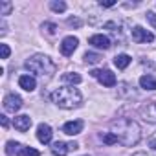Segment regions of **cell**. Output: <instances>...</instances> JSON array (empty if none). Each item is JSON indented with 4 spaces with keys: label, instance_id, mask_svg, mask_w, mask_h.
Masks as SVG:
<instances>
[{
    "label": "cell",
    "instance_id": "11",
    "mask_svg": "<svg viewBox=\"0 0 156 156\" xmlns=\"http://www.w3.org/2000/svg\"><path fill=\"white\" fill-rule=\"evenodd\" d=\"M88 44H92L94 48H99V50H108L110 48V39L103 33H96L88 39Z\"/></svg>",
    "mask_w": 156,
    "mask_h": 156
},
{
    "label": "cell",
    "instance_id": "20",
    "mask_svg": "<svg viewBox=\"0 0 156 156\" xmlns=\"http://www.w3.org/2000/svg\"><path fill=\"white\" fill-rule=\"evenodd\" d=\"M11 9H13V4L9 2V0H0V15H2V17L9 15Z\"/></svg>",
    "mask_w": 156,
    "mask_h": 156
},
{
    "label": "cell",
    "instance_id": "12",
    "mask_svg": "<svg viewBox=\"0 0 156 156\" xmlns=\"http://www.w3.org/2000/svg\"><path fill=\"white\" fill-rule=\"evenodd\" d=\"M19 87L24 88L26 92H33V90L37 88V81H35V77H33V75H30V73H22V75L19 77Z\"/></svg>",
    "mask_w": 156,
    "mask_h": 156
},
{
    "label": "cell",
    "instance_id": "21",
    "mask_svg": "<svg viewBox=\"0 0 156 156\" xmlns=\"http://www.w3.org/2000/svg\"><path fill=\"white\" fill-rule=\"evenodd\" d=\"M101 59H103V57H101L99 53H94V51H87V53H85V61H87L88 64H98Z\"/></svg>",
    "mask_w": 156,
    "mask_h": 156
},
{
    "label": "cell",
    "instance_id": "22",
    "mask_svg": "<svg viewBox=\"0 0 156 156\" xmlns=\"http://www.w3.org/2000/svg\"><path fill=\"white\" fill-rule=\"evenodd\" d=\"M105 30H108L110 33H114V35L118 37V33H119V22H116V20H108V22L105 24Z\"/></svg>",
    "mask_w": 156,
    "mask_h": 156
},
{
    "label": "cell",
    "instance_id": "29",
    "mask_svg": "<svg viewBox=\"0 0 156 156\" xmlns=\"http://www.w3.org/2000/svg\"><path fill=\"white\" fill-rule=\"evenodd\" d=\"M147 19L151 20V24H154V26H156V15H154L152 11H147Z\"/></svg>",
    "mask_w": 156,
    "mask_h": 156
},
{
    "label": "cell",
    "instance_id": "31",
    "mask_svg": "<svg viewBox=\"0 0 156 156\" xmlns=\"http://www.w3.org/2000/svg\"><path fill=\"white\" fill-rule=\"evenodd\" d=\"M149 147L156 151V138H151V141H149Z\"/></svg>",
    "mask_w": 156,
    "mask_h": 156
},
{
    "label": "cell",
    "instance_id": "13",
    "mask_svg": "<svg viewBox=\"0 0 156 156\" xmlns=\"http://www.w3.org/2000/svg\"><path fill=\"white\" fill-rule=\"evenodd\" d=\"M13 125H15V129H17V130L26 132V130H30V127H31V118H30L28 114L15 116V118H13Z\"/></svg>",
    "mask_w": 156,
    "mask_h": 156
},
{
    "label": "cell",
    "instance_id": "4",
    "mask_svg": "<svg viewBox=\"0 0 156 156\" xmlns=\"http://www.w3.org/2000/svg\"><path fill=\"white\" fill-rule=\"evenodd\" d=\"M92 77H96V79H99V83L103 87H114L116 85V75L110 72V70H92L90 72Z\"/></svg>",
    "mask_w": 156,
    "mask_h": 156
},
{
    "label": "cell",
    "instance_id": "26",
    "mask_svg": "<svg viewBox=\"0 0 156 156\" xmlns=\"http://www.w3.org/2000/svg\"><path fill=\"white\" fill-rule=\"evenodd\" d=\"M66 22H68V26H73V28H81V26H83V20L77 19V17H70Z\"/></svg>",
    "mask_w": 156,
    "mask_h": 156
},
{
    "label": "cell",
    "instance_id": "10",
    "mask_svg": "<svg viewBox=\"0 0 156 156\" xmlns=\"http://www.w3.org/2000/svg\"><path fill=\"white\" fill-rule=\"evenodd\" d=\"M51 136H53V132H51V127H50L48 123H41V125L37 127V140H39L42 145H48V143L51 141Z\"/></svg>",
    "mask_w": 156,
    "mask_h": 156
},
{
    "label": "cell",
    "instance_id": "7",
    "mask_svg": "<svg viewBox=\"0 0 156 156\" xmlns=\"http://www.w3.org/2000/svg\"><path fill=\"white\" fill-rule=\"evenodd\" d=\"M130 35H132V41H134V42H140V44H143V42H152V41H154V35H152L151 31L143 30L141 26H134Z\"/></svg>",
    "mask_w": 156,
    "mask_h": 156
},
{
    "label": "cell",
    "instance_id": "2",
    "mask_svg": "<svg viewBox=\"0 0 156 156\" xmlns=\"http://www.w3.org/2000/svg\"><path fill=\"white\" fill-rule=\"evenodd\" d=\"M51 101L61 108H77L83 103V96L73 87H61L51 92Z\"/></svg>",
    "mask_w": 156,
    "mask_h": 156
},
{
    "label": "cell",
    "instance_id": "15",
    "mask_svg": "<svg viewBox=\"0 0 156 156\" xmlns=\"http://www.w3.org/2000/svg\"><path fill=\"white\" fill-rule=\"evenodd\" d=\"M140 87L145 88V90H156V77L147 73V75H141L140 77Z\"/></svg>",
    "mask_w": 156,
    "mask_h": 156
},
{
    "label": "cell",
    "instance_id": "1",
    "mask_svg": "<svg viewBox=\"0 0 156 156\" xmlns=\"http://www.w3.org/2000/svg\"><path fill=\"white\" fill-rule=\"evenodd\" d=\"M110 132L118 138L121 145L132 147L141 140V129L136 121L127 119V118H118L110 123Z\"/></svg>",
    "mask_w": 156,
    "mask_h": 156
},
{
    "label": "cell",
    "instance_id": "32",
    "mask_svg": "<svg viewBox=\"0 0 156 156\" xmlns=\"http://www.w3.org/2000/svg\"><path fill=\"white\" fill-rule=\"evenodd\" d=\"M134 156H151V154H147V152H136Z\"/></svg>",
    "mask_w": 156,
    "mask_h": 156
},
{
    "label": "cell",
    "instance_id": "33",
    "mask_svg": "<svg viewBox=\"0 0 156 156\" xmlns=\"http://www.w3.org/2000/svg\"><path fill=\"white\" fill-rule=\"evenodd\" d=\"M85 156H88V154H85Z\"/></svg>",
    "mask_w": 156,
    "mask_h": 156
},
{
    "label": "cell",
    "instance_id": "25",
    "mask_svg": "<svg viewBox=\"0 0 156 156\" xmlns=\"http://www.w3.org/2000/svg\"><path fill=\"white\" fill-rule=\"evenodd\" d=\"M101 138H103V141H105L107 145H114V143H119V141H118V138H116L112 132H107V134H103Z\"/></svg>",
    "mask_w": 156,
    "mask_h": 156
},
{
    "label": "cell",
    "instance_id": "27",
    "mask_svg": "<svg viewBox=\"0 0 156 156\" xmlns=\"http://www.w3.org/2000/svg\"><path fill=\"white\" fill-rule=\"evenodd\" d=\"M0 53H2V59H8L9 53H11L9 46H8V44H0Z\"/></svg>",
    "mask_w": 156,
    "mask_h": 156
},
{
    "label": "cell",
    "instance_id": "30",
    "mask_svg": "<svg viewBox=\"0 0 156 156\" xmlns=\"http://www.w3.org/2000/svg\"><path fill=\"white\" fill-rule=\"evenodd\" d=\"M0 121H2V127H4V129H8V127H9V121H8V116H4V114H2V116H0Z\"/></svg>",
    "mask_w": 156,
    "mask_h": 156
},
{
    "label": "cell",
    "instance_id": "17",
    "mask_svg": "<svg viewBox=\"0 0 156 156\" xmlns=\"http://www.w3.org/2000/svg\"><path fill=\"white\" fill-rule=\"evenodd\" d=\"M130 55H127V53H119V55H116L114 57V64L119 68V70H125L129 64H130Z\"/></svg>",
    "mask_w": 156,
    "mask_h": 156
},
{
    "label": "cell",
    "instance_id": "23",
    "mask_svg": "<svg viewBox=\"0 0 156 156\" xmlns=\"http://www.w3.org/2000/svg\"><path fill=\"white\" fill-rule=\"evenodd\" d=\"M19 156H41V152L37 149H33V147H22Z\"/></svg>",
    "mask_w": 156,
    "mask_h": 156
},
{
    "label": "cell",
    "instance_id": "24",
    "mask_svg": "<svg viewBox=\"0 0 156 156\" xmlns=\"http://www.w3.org/2000/svg\"><path fill=\"white\" fill-rule=\"evenodd\" d=\"M42 30H44L46 33H50V35H55V33H57V24H53V22H44V24H42Z\"/></svg>",
    "mask_w": 156,
    "mask_h": 156
},
{
    "label": "cell",
    "instance_id": "8",
    "mask_svg": "<svg viewBox=\"0 0 156 156\" xmlns=\"http://www.w3.org/2000/svg\"><path fill=\"white\" fill-rule=\"evenodd\" d=\"M77 44H79V39H77V37H73V35L64 37L62 42H61V53L66 55V57H70V55L77 50Z\"/></svg>",
    "mask_w": 156,
    "mask_h": 156
},
{
    "label": "cell",
    "instance_id": "14",
    "mask_svg": "<svg viewBox=\"0 0 156 156\" xmlns=\"http://www.w3.org/2000/svg\"><path fill=\"white\" fill-rule=\"evenodd\" d=\"M140 114H141L147 121L156 123V101H151V103L143 105V107L140 108Z\"/></svg>",
    "mask_w": 156,
    "mask_h": 156
},
{
    "label": "cell",
    "instance_id": "28",
    "mask_svg": "<svg viewBox=\"0 0 156 156\" xmlns=\"http://www.w3.org/2000/svg\"><path fill=\"white\" fill-rule=\"evenodd\" d=\"M103 8H112V6H116V2H114V0H101V2H99Z\"/></svg>",
    "mask_w": 156,
    "mask_h": 156
},
{
    "label": "cell",
    "instance_id": "18",
    "mask_svg": "<svg viewBox=\"0 0 156 156\" xmlns=\"http://www.w3.org/2000/svg\"><path fill=\"white\" fill-rule=\"evenodd\" d=\"M20 149H22V145H20L19 141H8V143H6V152H8L9 156L19 154V152H20Z\"/></svg>",
    "mask_w": 156,
    "mask_h": 156
},
{
    "label": "cell",
    "instance_id": "6",
    "mask_svg": "<svg viewBox=\"0 0 156 156\" xmlns=\"http://www.w3.org/2000/svg\"><path fill=\"white\" fill-rule=\"evenodd\" d=\"M4 110L6 112H19L20 108H22V98L19 96V94H8L6 98H4Z\"/></svg>",
    "mask_w": 156,
    "mask_h": 156
},
{
    "label": "cell",
    "instance_id": "3",
    "mask_svg": "<svg viewBox=\"0 0 156 156\" xmlns=\"http://www.w3.org/2000/svg\"><path fill=\"white\" fill-rule=\"evenodd\" d=\"M24 64H26V68H28L31 73H37V75H41V77H51V75L55 73V70H57L55 62H53L48 55H44V53L31 55Z\"/></svg>",
    "mask_w": 156,
    "mask_h": 156
},
{
    "label": "cell",
    "instance_id": "19",
    "mask_svg": "<svg viewBox=\"0 0 156 156\" xmlns=\"http://www.w3.org/2000/svg\"><path fill=\"white\" fill-rule=\"evenodd\" d=\"M50 8H51V11H55V13H62V11H66V2H62V0H51V2H50Z\"/></svg>",
    "mask_w": 156,
    "mask_h": 156
},
{
    "label": "cell",
    "instance_id": "5",
    "mask_svg": "<svg viewBox=\"0 0 156 156\" xmlns=\"http://www.w3.org/2000/svg\"><path fill=\"white\" fill-rule=\"evenodd\" d=\"M79 149V143L77 141H70V143H64V141H55L51 145V152L53 156H66L70 151H77Z\"/></svg>",
    "mask_w": 156,
    "mask_h": 156
},
{
    "label": "cell",
    "instance_id": "16",
    "mask_svg": "<svg viewBox=\"0 0 156 156\" xmlns=\"http://www.w3.org/2000/svg\"><path fill=\"white\" fill-rule=\"evenodd\" d=\"M61 79H62L64 83H70V85L73 87V85H79V83L83 81V77H81L79 73H75V72H66V73H62Z\"/></svg>",
    "mask_w": 156,
    "mask_h": 156
},
{
    "label": "cell",
    "instance_id": "9",
    "mask_svg": "<svg viewBox=\"0 0 156 156\" xmlns=\"http://www.w3.org/2000/svg\"><path fill=\"white\" fill-rule=\"evenodd\" d=\"M83 127H85L83 119L66 121V123L62 125V132H64V134H68V136H77V134H81V132H83Z\"/></svg>",
    "mask_w": 156,
    "mask_h": 156
}]
</instances>
